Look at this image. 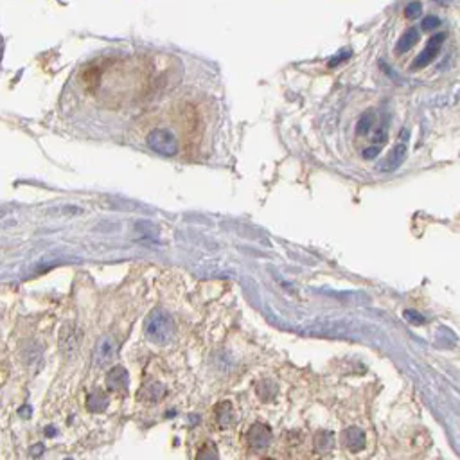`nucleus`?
Segmentation results:
<instances>
[{
  "label": "nucleus",
  "mask_w": 460,
  "mask_h": 460,
  "mask_svg": "<svg viewBox=\"0 0 460 460\" xmlns=\"http://www.w3.org/2000/svg\"><path fill=\"white\" fill-rule=\"evenodd\" d=\"M144 335L157 345H168L175 336V322L171 315L164 310H155L148 315L144 322Z\"/></svg>",
  "instance_id": "f257e3e1"
},
{
  "label": "nucleus",
  "mask_w": 460,
  "mask_h": 460,
  "mask_svg": "<svg viewBox=\"0 0 460 460\" xmlns=\"http://www.w3.org/2000/svg\"><path fill=\"white\" fill-rule=\"evenodd\" d=\"M146 144L150 150L164 157H175L178 153V141L168 128H155L146 137Z\"/></svg>",
  "instance_id": "f03ea898"
},
{
  "label": "nucleus",
  "mask_w": 460,
  "mask_h": 460,
  "mask_svg": "<svg viewBox=\"0 0 460 460\" xmlns=\"http://www.w3.org/2000/svg\"><path fill=\"white\" fill-rule=\"evenodd\" d=\"M408 138H410L408 130H403L401 134H399L398 143L394 144L392 150L389 151V155L381 160V164H380L381 171H385V173L396 171V169L401 166L403 160H405V157H406V150H408Z\"/></svg>",
  "instance_id": "7ed1b4c3"
},
{
  "label": "nucleus",
  "mask_w": 460,
  "mask_h": 460,
  "mask_svg": "<svg viewBox=\"0 0 460 460\" xmlns=\"http://www.w3.org/2000/svg\"><path fill=\"white\" fill-rule=\"evenodd\" d=\"M444 42H446V34L444 33L433 34V36L428 40V43H426V47H424L423 52H421V55L415 58V62L412 63V69L428 67V65H430V63L437 58V55H439L440 49H443Z\"/></svg>",
  "instance_id": "20e7f679"
},
{
  "label": "nucleus",
  "mask_w": 460,
  "mask_h": 460,
  "mask_svg": "<svg viewBox=\"0 0 460 460\" xmlns=\"http://www.w3.org/2000/svg\"><path fill=\"white\" fill-rule=\"evenodd\" d=\"M247 440L252 450L263 452V450L270 448V444H272V430L263 423L252 424L247 433Z\"/></svg>",
  "instance_id": "39448f33"
},
{
  "label": "nucleus",
  "mask_w": 460,
  "mask_h": 460,
  "mask_svg": "<svg viewBox=\"0 0 460 460\" xmlns=\"http://www.w3.org/2000/svg\"><path fill=\"white\" fill-rule=\"evenodd\" d=\"M117 352V343L112 336H103L97 342L96 349H94V365L96 367H105L113 360V356Z\"/></svg>",
  "instance_id": "423d86ee"
},
{
  "label": "nucleus",
  "mask_w": 460,
  "mask_h": 460,
  "mask_svg": "<svg viewBox=\"0 0 460 460\" xmlns=\"http://www.w3.org/2000/svg\"><path fill=\"white\" fill-rule=\"evenodd\" d=\"M342 440H343V446L352 453L361 452V450L365 448V444H367V437H365L364 430H360L358 426H351L343 431Z\"/></svg>",
  "instance_id": "0eeeda50"
},
{
  "label": "nucleus",
  "mask_w": 460,
  "mask_h": 460,
  "mask_svg": "<svg viewBox=\"0 0 460 460\" xmlns=\"http://www.w3.org/2000/svg\"><path fill=\"white\" fill-rule=\"evenodd\" d=\"M106 387L110 390H126L128 389V373L124 367H113L106 376Z\"/></svg>",
  "instance_id": "6e6552de"
},
{
  "label": "nucleus",
  "mask_w": 460,
  "mask_h": 460,
  "mask_svg": "<svg viewBox=\"0 0 460 460\" xmlns=\"http://www.w3.org/2000/svg\"><path fill=\"white\" fill-rule=\"evenodd\" d=\"M419 42V31L417 27H410L408 31L403 33V36L399 38L398 45H396V52L401 55V52H406V50H410L415 43Z\"/></svg>",
  "instance_id": "1a4fd4ad"
},
{
  "label": "nucleus",
  "mask_w": 460,
  "mask_h": 460,
  "mask_svg": "<svg viewBox=\"0 0 460 460\" xmlns=\"http://www.w3.org/2000/svg\"><path fill=\"white\" fill-rule=\"evenodd\" d=\"M214 415H216V421H218L220 426H230L232 421H234V412H232V405L229 401H223L216 406V410H214Z\"/></svg>",
  "instance_id": "9d476101"
},
{
  "label": "nucleus",
  "mask_w": 460,
  "mask_h": 460,
  "mask_svg": "<svg viewBox=\"0 0 460 460\" xmlns=\"http://www.w3.org/2000/svg\"><path fill=\"white\" fill-rule=\"evenodd\" d=\"M108 406V398L101 390H94L87 396V408L90 412H103Z\"/></svg>",
  "instance_id": "9b49d317"
},
{
  "label": "nucleus",
  "mask_w": 460,
  "mask_h": 460,
  "mask_svg": "<svg viewBox=\"0 0 460 460\" xmlns=\"http://www.w3.org/2000/svg\"><path fill=\"white\" fill-rule=\"evenodd\" d=\"M335 446V436L333 431H320L315 436V450L318 453H329Z\"/></svg>",
  "instance_id": "f8f14e48"
},
{
  "label": "nucleus",
  "mask_w": 460,
  "mask_h": 460,
  "mask_svg": "<svg viewBox=\"0 0 460 460\" xmlns=\"http://www.w3.org/2000/svg\"><path fill=\"white\" fill-rule=\"evenodd\" d=\"M78 343H80V336H78V331L74 327H69V329H63L62 333V349L65 352H74L78 349Z\"/></svg>",
  "instance_id": "ddd939ff"
},
{
  "label": "nucleus",
  "mask_w": 460,
  "mask_h": 460,
  "mask_svg": "<svg viewBox=\"0 0 460 460\" xmlns=\"http://www.w3.org/2000/svg\"><path fill=\"white\" fill-rule=\"evenodd\" d=\"M374 121H376V113L373 110L365 112L360 117V121H358V124H356V135H367L368 131L373 130Z\"/></svg>",
  "instance_id": "4468645a"
},
{
  "label": "nucleus",
  "mask_w": 460,
  "mask_h": 460,
  "mask_svg": "<svg viewBox=\"0 0 460 460\" xmlns=\"http://www.w3.org/2000/svg\"><path fill=\"white\" fill-rule=\"evenodd\" d=\"M387 128H389V119H385V121H383V124L380 126V128H378L376 131H374V138H373V146L374 148H383V144L387 143V138H389V130H387Z\"/></svg>",
  "instance_id": "2eb2a0df"
},
{
  "label": "nucleus",
  "mask_w": 460,
  "mask_h": 460,
  "mask_svg": "<svg viewBox=\"0 0 460 460\" xmlns=\"http://www.w3.org/2000/svg\"><path fill=\"white\" fill-rule=\"evenodd\" d=\"M164 394H166V390H164L162 385H159V383H151V385L146 389V399L151 403H157L159 399L164 398Z\"/></svg>",
  "instance_id": "dca6fc26"
},
{
  "label": "nucleus",
  "mask_w": 460,
  "mask_h": 460,
  "mask_svg": "<svg viewBox=\"0 0 460 460\" xmlns=\"http://www.w3.org/2000/svg\"><path fill=\"white\" fill-rule=\"evenodd\" d=\"M196 460H218V452H216L210 444H207V446H203V448L198 452Z\"/></svg>",
  "instance_id": "f3484780"
},
{
  "label": "nucleus",
  "mask_w": 460,
  "mask_h": 460,
  "mask_svg": "<svg viewBox=\"0 0 460 460\" xmlns=\"http://www.w3.org/2000/svg\"><path fill=\"white\" fill-rule=\"evenodd\" d=\"M439 25H440V18L436 17V15H430V17L423 18V22H421V29L431 31V29H437Z\"/></svg>",
  "instance_id": "a211bd4d"
},
{
  "label": "nucleus",
  "mask_w": 460,
  "mask_h": 460,
  "mask_svg": "<svg viewBox=\"0 0 460 460\" xmlns=\"http://www.w3.org/2000/svg\"><path fill=\"white\" fill-rule=\"evenodd\" d=\"M421 11H423V4H421V2H412V4L406 6L405 15L408 18H417L419 15H421Z\"/></svg>",
  "instance_id": "6ab92c4d"
},
{
  "label": "nucleus",
  "mask_w": 460,
  "mask_h": 460,
  "mask_svg": "<svg viewBox=\"0 0 460 460\" xmlns=\"http://www.w3.org/2000/svg\"><path fill=\"white\" fill-rule=\"evenodd\" d=\"M403 315H405L406 320H408V322H410V324H414V326H417V324H424V318L421 317V315H419L417 311L406 310Z\"/></svg>",
  "instance_id": "aec40b11"
},
{
  "label": "nucleus",
  "mask_w": 460,
  "mask_h": 460,
  "mask_svg": "<svg viewBox=\"0 0 460 460\" xmlns=\"http://www.w3.org/2000/svg\"><path fill=\"white\" fill-rule=\"evenodd\" d=\"M380 148H374V146H368V148H365L364 150V153H361V155H364V159L365 160H373V159H376L378 155H380Z\"/></svg>",
  "instance_id": "412c9836"
},
{
  "label": "nucleus",
  "mask_w": 460,
  "mask_h": 460,
  "mask_svg": "<svg viewBox=\"0 0 460 460\" xmlns=\"http://www.w3.org/2000/svg\"><path fill=\"white\" fill-rule=\"evenodd\" d=\"M347 56H349V52H347V55L336 56V58H338V59H333V62H329V67H336V65H338L340 62H343V59H347Z\"/></svg>",
  "instance_id": "4be33fe9"
},
{
  "label": "nucleus",
  "mask_w": 460,
  "mask_h": 460,
  "mask_svg": "<svg viewBox=\"0 0 460 460\" xmlns=\"http://www.w3.org/2000/svg\"><path fill=\"white\" fill-rule=\"evenodd\" d=\"M263 460H275V459H263Z\"/></svg>",
  "instance_id": "5701e85b"
}]
</instances>
